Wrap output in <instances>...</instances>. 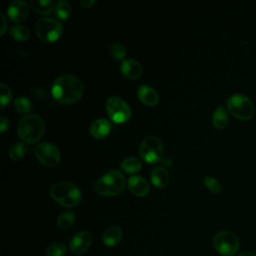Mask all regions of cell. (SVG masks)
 I'll return each instance as SVG.
<instances>
[{"label":"cell","mask_w":256,"mask_h":256,"mask_svg":"<svg viewBox=\"0 0 256 256\" xmlns=\"http://www.w3.org/2000/svg\"><path fill=\"white\" fill-rule=\"evenodd\" d=\"M92 242V236L88 231L77 232L70 240L69 249L75 255H82L87 252Z\"/></svg>","instance_id":"cell-11"},{"label":"cell","mask_w":256,"mask_h":256,"mask_svg":"<svg viewBox=\"0 0 256 256\" xmlns=\"http://www.w3.org/2000/svg\"><path fill=\"white\" fill-rule=\"evenodd\" d=\"M71 13V6L68 1L60 0L55 5V14L60 20H67Z\"/></svg>","instance_id":"cell-25"},{"label":"cell","mask_w":256,"mask_h":256,"mask_svg":"<svg viewBox=\"0 0 256 256\" xmlns=\"http://www.w3.org/2000/svg\"><path fill=\"white\" fill-rule=\"evenodd\" d=\"M35 32L38 38L43 42L52 43L61 37L63 33V26L53 18L41 17L35 24Z\"/></svg>","instance_id":"cell-6"},{"label":"cell","mask_w":256,"mask_h":256,"mask_svg":"<svg viewBox=\"0 0 256 256\" xmlns=\"http://www.w3.org/2000/svg\"><path fill=\"white\" fill-rule=\"evenodd\" d=\"M0 120H1V122H0V132L3 133L9 128L10 122L6 117H3V116L0 118Z\"/></svg>","instance_id":"cell-31"},{"label":"cell","mask_w":256,"mask_h":256,"mask_svg":"<svg viewBox=\"0 0 256 256\" xmlns=\"http://www.w3.org/2000/svg\"><path fill=\"white\" fill-rule=\"evenodd\" d=\"M152 184L157 188H164L169 183V173L164 167H155L150 173Z\"/></svg>","instance_id":"cell-18"},{"label":"cell","mask_w":256,"mask_h":256,"mask_svg":"<svg viewBox=\"0 0 256 256\" xmlns=\"http://www.w3.org/2000/svg\"><path fill=\"white\" fill-rule=\"evenodd\" d=\"M83 92L82 80L74 75H62L56 78L51 87L53 98L65 105L76 103L82 97Z\"/></svg>","instance_id":"cell-1"},{"label":"cell","mask_w":256,"mask_h":256,"mask_svg":"<svg viewBox=\"0 0 256 256\" xmlns=\"http://www.w3.org/2000/svg\"><path fill=\"white\" fill-rule=\"evenodd\" d=\"M125 187V177L119 170H110L102 175L94 184L96 193L102 196H115Z\"/></svg>","instance_id":"cell-4"},{"label":"cell","mask_w":256,"mask_h":256,"mask_svg":"<svg viewBox=\"0 0 256 256\" xmlns=\"http://www.w3.org/2000/svg\"><path fill=\"white\" fill-rule=\"evenodd\" d=\"M67 252V247L60 242L52 243L46 248L47 256H64Z\"/></svg>","instance_id":"cell-27"},{"label":"cell","mask_w":256,"mask_h":256,"mask_svg":"<svg viewBox=\"0 0 256 256\" xmlns=\"http://www.w3.org/2000/svg\"><path fill=\"white\" fill-rule=\"evenodd\" d=\"M110 54L113 58H115L117 60H122L126 56V49L122 44L116 43V44H113L111 46Z\"/></svg>","instance_id":"cell-29"},{"label":"cell","mask_w":256,"mask_h":256,"mask_svg":"<svg viewBox=\"0 0 256 256\" xmlns=\"http://www.w3.org/2000/svg\"><path fill=\"white\" fill-rule=\"evenodd\" d=\"M0 107L3 109L4 107H6L10 101L12 100V91L10 89V87L4 83L0 84Z\"/></svg>","instance_id":"cell-28"},{"label":"cell","mask_w":256,"mask_h":256,"mask_svg":"<svg viewBox=\"0 0 256 256\" xmlns=\"http://www.w3.org/2000/svg\"><path fill=\"white\" fill-rule=\"evenodd\" d=\"M204 184L205 186L213 193H220L221 192V185L218 182L217 179H215L212 176H206L204 179Z\"/></svg>","instance_id":"cell-30"},{"label":"cell","mask_w":256,"mask_h":256,"mask_svg":"<svg viewBox=\"0 0 256 256\" xmlns=\"http://www.w3.org/2000/svg\"><path fill=\"white\" fill-rule=\"evenodd\" d=\"M26 151H27V147L24 144V142H16L10 147L9 157L13 161H19L25 156Z\"/></svg>","instance_id":"cell-24"},{"label":"cell","mask_w":256,"mask_h":256,"mask_svg":"<svg viewBox=\"0 0 256 256\" xmlns=\"http://www.w3.org/2000/svg\"><path fill=\"white\" fill-rule=\"evenodd\" d=\"M74 220H75V213L73 211H66L58 216L56 223L60 229L66 230L73 225Z\"/></svg>","instance_id":"cell-22"},{"label":"cell","mask_w":256,"mask_h":256,"mask_svg":"<svg viewBox=\"0 0 256 256\" xmlns=\"http://www.w3.org/2000/svg\"><path fill=\"white\" fill-rule=\"evenodd\" d=\"M79 3L83 8H90L91 6H93L96 3V1L95 0H80Z\"/></svg>","instance_id":"cell-32"},{"label":"cell","mask_w":256,"mask_h":256,"mask_svg":"<svg viewBox=\"0 0 256 256\" xmlns=\"http://www.w3.org/2000/svg\"><path fill=\"white\" fill-rule=\"evenodd\" d=\"M29 12V8L26 2L16 0L12 2L7 9V16L12 22H22L26 19Z\"/></svg>","instance_id":"cell-12"},{"label":"cell","mask_w":256,"mask_h":256,"mask_svg":"<svg viewBox=\"0 0 256 256\" xmlns=\"http://www.w3.org/2000/svg\"><path fill=\"white\" fill-rule=\"evenodd\" d=\"M111 131V124L105 118H98L94 120L90 126V133L96 139L106 137Z\"/></svg>","instance_id":"cell-16"},{"label":"cell","mask_w":256,"mask_h":256,"mask_svg":"<svg viewBox=\"0 0 256 256\" xmlns=\"http://www.w3.org/2000/svg\"><path fill=\"white\" fill-rule=\"evenodd\" d=\"M137 95L139 100L147 106H155L159 102V95L157 91L149 85H141L138 88Z\"/></svg>","instance_id":"cell-15"},{"label":"cell","mask_w":256,"mask_h":256,"mask_svg":"<svg viewBox=\"0 0 256 256\" xmlns=\"http://www.w3.org/2000/svg\"><path fill=\"white\" fill-rule=\"evenodd\" d=\"M50 195L54 201L67 208L75 207L81 200L79 187L71 182L55 183L50 189Z\"/></svg>","instance_id":"cell-3"},{"label":"cell","mask_w":256,"mask_h":256,"mask_svg":"<svg viewBox=\"0 0 256 256\" xmlns=\"http://www.w3.org/2000/svg\"><path fill=\"white\" fill-rule=\"evenodd\" d=\"M106 110L109 118L117 124L127 122L131 117L129 105L118 96H111L106 101Z\"/></svg>","instance_id":"cell-8"},{"label":"cell","mask_w":256,"mask_h":256,"mask_svg":"<svg viewBox=\"0 0 256 256\" xmlns=\"http://www.w3.org/2000/svg\"><path fill=\"white\" fill-rule=\"evenodd\" d=\"M141 167H142L141 161L136 157L125 158L120 164V168L127 173H136L140 171Z\"/></svg>","instance_id":"cell-21"},{"label":"cell","mask_w":256,"mask_h":256,"mask_svg":"<svg viewBox=\"0 0 256 256\" xmlns=\"http://www.w3.org/2000/svg\"><path fill=\"white\" fill-rule=\"evenodd\" d=\"M14 107L17 112L21 114H26L31 111L32 109V103L31 101L23 96H19L14 101Z\"/></svg>","instance_id":"cell-26"},{"label":"cell","mask_w":256,"mask_h":256,"mask_svg":"<svg viewBox=\"0 0 256 256\" xmlns=\"http://www.w3.org/2000/svg\"><path fill=\"white\" fill-rule=\"evenodd\" d=\"M121 73L130 80L138 79L143 73L142 65L135 59H126L120 65Z\"/></svg>","instance_id":"cell-14"},{"label":"cell","mask_w":256,"mask_h":256,"mask_svg":"<svg viewBox=\"0 0 256 256\" xmlns=\"http://www.w3.org/2000/svg\"><path fill=\"white\" fill-rule=\"evenodd\" d=\"M45 124L43 119L36 114H27L18 123L17 132L20 139L27 144H35L43 136Z\"/></svg>","instance_id":"cell-2"},{"label":"cell","mask_w":256,"mask_h":256,"mask_svg":"<svg viewBox=\"0 0 256 256\" xmlns=\"http://www.w3.org/2000/svg\"><path fill=\"white\" fill-rule=\"evenodd\" d=\"M127 185L130 192L138 197L146 196L150 190L147 180L139 175L131 176L127 181Z\"/></svg>","instance_id":"cell-13"},{"label":"cell","mask_w":256,"mask_h":256,"mask_svg":"<svg viewBox=\"0 0 256 256\" xmlns=\"http://www.w3.org/2000/svg\"><path fill=\"white\" fill-rule=\"evenodd\" d=\"M10 34L16 41L24 42L29 39L30 31L24 25H15L10 29Z\"/></svg>","instance_id":"cell-23"},{"label":"cell","mask_w":256,"mask_h":256,"mask_svg":"<svg viewBox=\"0 0 256 256\" xmlns=\"http://www.w3.org/2000/svg\"><path fill=\"white\" fill-rule=\"evenodd\" d=\"M228 111L240 120H249L253 117L255 107L253 102L246 95L233 94L226 101Z\"/></svg>","instance_id":"cell-5"},{"label":"cell","mask_w":256,"mask_h":256,"mask_svg":"<svg viewBox=\"0 0 256 256\" xmlns=\"http://www.w3.org/2000/svg\"><path fill=\"white\" fill-rule=\"evenodd\" d=\"M212 123L216 129H223L228 123V114L223 106H218L212 115Z\"/></svg>","instance_id":"cell-20"},{"label":"cell","mask_w":256,"mask_h":256,"mask_svg":"<svg viewBox=\"0 0 256 256\" xmlns=\"http://www.w3.org/2000/svg\"><path fill=\"white\" fill-rule=\"evenodd\" d=\"M237 256H256V254L252 251H243V252H240Z\"/></svg>","instance_id":"cell-34"},{"label":"cell","mask_w":256,"mask_h":256,"mask_svg":"<svg viewBox=\"0 0 256 256\" xmlns=\"http://www.w3.org/2000/svg\"><path fill=\"white\" fill-rule=\"evenodd\" d=\"M213 246L220 255L233 256L239 249V240L230 231H220L213 238Z\"/></svg>","instance_id":"cell-9"},{"label":"cell","mask_w":256,"mask_h":256,"mask_svg":"<svg viewBox=\"0 0 256 256\" xmlns=\"http://www.w3.org/2000/svg\"><path fill=\"white\" fill-rule=\"evenodd\" d=\"M139 154L147 163H156L162 159L163 143L162 140L154 135L146 137L140 145Z\"/></svg>","instance_id":"cell-7"},{"label":"cell","mask_w":256,"mask_h":256,"mask_svg":"<svg viewBox=\"0 0 256 256\" xmlns=\"http://www.w3.org/2000/svg\"><path fill=\"white\" fill-rule=\"evenodd\" d=\"M0 18H1V21H2V24H1V32H0V35H4L6 30H7V22H6V18L4 17L3 14H0Z\"/></svg>","instance_id":"cell-33"},{"label":"cell","mask_w":256,"mask_h":256,"mask_svg":"<svg viewBox=\"0 0 256 256\" xmlns=\"http://www.w3.org/2000/svg\"><path fill=\"white\" fill-rule=\"evenodd\" d=\"M122 239V230L118 226L108 227L102 235L103 243L108 247L116 246Z\"/></svg>","instance_id":"cell-17"},{"label":"cell","mask_w":256,"mask_h":256,"mask_svg":"<svg viewBox=\"0 0 256 256\" xmlns=\"http://www.w3.org/2000/svg\"><path fill=\"white\" fill-rule=\"evenodd\" d=\"M35 156L37 160L48 167L56 166L61 159L59 149L50 142H42L35 147Z\"/></svg>","instance_id":"cell-10"},{"label":"cell","mask_w":256,"mask_h":256,"mask_svg":"<svg viewBox=\"0 0 256 256\" xmlns=\"http://www.w3.org/2000/svg\"><path fill=\"white\" fill-rule=\"evenodd\" d=\"M56 3L52 0H31L30 7L39 15H48L55 9Z\"/></svg>","instance_id":"cell-19"}]
</instances>
